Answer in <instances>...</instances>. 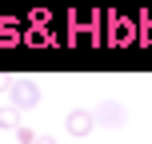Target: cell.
Instances as JSON below:
<instances>
[{"instance_id":"obj_1","label":"cell","mask_w":152,"mask_h":144,"mask_svg":"<svg viewBox=\"0 0 152 144\" xmlns=\"http://www.w3.org/2000/svg\"><path fill=\"white\" fill-rule=\"evenodd\" d=\"M8 104H12L16 112L36 108V104H40V88H36V80H12V88H8Z\"/></svg>"},{"instance_id":"obj_2","label":"cell","mask_w":152,"mask_h":144,"mask_svg":"<svg viewBox=\"0 0 152 144\" xmlns=\"http://www.w3.org/2000/svg\"><path fill=\"white\" fill-rule=\"evenodd\" d=\"M92 112H96V124H100V128H124V124H128V108L116 104V100H104V104H96Z\"/></svg>"},{"instance_id":"obj_3","label":"cell","mask_w":152,"mask_h":144,"mask_svg":"<svg viewBox=\"0 0 152 144\" xmlns=\"http://www.w3.org/2000/svg\"><path fill=\"white\" fill-rule=\"evenodd\" d=\"M140 36V24H132L128 16H112L108 20V44H132Z\"/></svg>"},{"instance_id":"obj_6","label":"cell","mask_w":152,"mask_h":144,"mask_svg":"<svg viewBox=\"0 0 152 144\" xmlns=\"http://www.w3.org/2000/svg\"><path fill=\"white\" fill-rule=\"evenodd\" d=\"M0 128H4V132H16V128H20V112H16L12 104L0 108Z\"/></svg>"},{"instance_id":"obj_5","label":"cell","mask_w":152,"mask_h":144,"mask_svg":"<svg viewBox=\"0 0 152 144\" xmlns=\"http://www.w3.org/2000/svg\"><path fill=\"white\" fill-rule=\"evenodd\" d=\"M16 40H20V20L4 16L0 20V44H16Z\"/></svg>"},{"instance_id":"obj_10","label":"cell","mask_w":152,"mask_h":144,"mask_svg":"<svg viewBox=\"0 0 152 144\" xmlns=\"http://www.w3.org/2000/svg\"><path fill=\"white\" fill-rule=\"evenodd\" d=\"M36 144H56V140H52V136H40V140H36Z\"/></svg>"},{"instance_id":"obj_9","label":"cell","mask_w":152,"mask_h":144,"mask_svg":"<svg viewBox=\"0 0 152 144\" xmlns=\"http://www.w3.org/2000/svg\"><path fill=\"white\" fill-rule=\"evenodd\" d=\"M140 40H144V44H152V16H144V20H140Z\"/></svg>"},{"instance_id":"obj_8","label":"cell","mask_w":152,"mask_h":144,"mask_svg":"<svg viewBox=\"0 0 152 144\" xmlns=\"http://www.w3.org/2000/svg\"><path fill=\"white\" fill-rule=\"evenodd\" d=\"M24 40H28V44H48V40H52V36H48L44 28H32V32H28V36H24Z\"/></svg>"},{"instance_id":"obj_7","label":"cell","mask_w":152,"mask_h":144,"mask_svg":"<svg viewBox=\"0 0 152 144\" xmlns=\"http://www.w3.org/2000/svg\"><path fill=\"white\" fill-rule=\"evenodd\" d=\"M16 140H20V144H36L40 136H36V132L28 128V124H20V128H16Z\"/></svg>"},{"instance_id":"obj_4","label":"cell","mask_w":152,"mask_h":144,"mask_svg":"<svg viewBox=\"0 0 152 144\" xmlns=\"http://www.w3.org/2000/svg\"><path fill=\"white\" fill-rule=\"evenodd\" d=\"M64 128H68V136H88V132L96 128V112H88V108H72V112L64 116Z\"/></svg>"},{"instance_id":"obj_11","label":"cell","mask_w":152,"mask_h":144,"mask_svg":"<svg viewBox=\"0 0 152 144\" xmlns=\"http://www.w3.org/2000/svg\"><path fill=\"white\" fill-rule=\"evenodd\" d=\"M4 84H8V88H12V80H8V76H0V88H4Z\"/></svg>"}]
</instances>
